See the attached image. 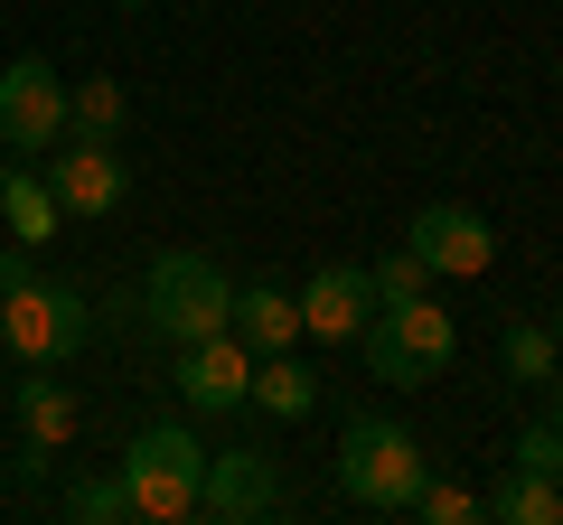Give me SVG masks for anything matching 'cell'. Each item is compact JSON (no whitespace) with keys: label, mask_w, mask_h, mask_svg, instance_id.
Instances as JSON below:
<instances>
[{"label":"cell","mask_w":563,"mask_h":525,"mask_svg":"<svg viewBox=\"0 0 563 525\" xmlns=\"http://www.w3.org/2000/svg\"><path fill=\"white\" fill-rule=\"evenodd\" d=\"M357 347H366V376L376 384L413 394V384H432L461 357V328H451V310L432 301V291H413V301H376V320L357 328Z\"/></svg>","instance_id":"obj_1"},{"label":"cell","mask_w":563,"mask_h":525,"mask_svg":"<svg viewBox=\"0 0 563 525\" xmlns=\"http://www.w3.org/2000/svg\"><path fill=\"white\" fill-rule=\"evenodd\" d=\"M85 338H95V301L76 282H38V272L0 282V347L20 366H66Z\"/></svg>","instance_id":"obj_2"},{"label":"cell","mask_w":563,"mask_h":525,"mask_svg":"<svg viewBox=\"0 0 563 525\" xmlns=\"http://www.w3.org/2000/svg\"><path fill=\"white\" fill-rule=\"evenodd\" d=\"M422 442L395 423V413H357V423L339 432V488L357 506H376V516H404L413 506V488H422Z\"/></svg>","instance_id":"obj_3"},{"label":"cell","mask_w":563,"mask_h":525,"mask_svg":"<svg viewBox=\"0 0 563 525\" xmlns=\"http://www.w3.org/2000/svg\"><path fill=\"white\" fill-rule=\"evenodd\" d=\"M198 469H207V450H198V432H188V423L132 432V450H122L132 516L141 525H188V516H198Z\"/></svg>","instance_id":"obj_4"},{"label":"cell","mask_w":563,"mask_h":525,"mask_svg":"<svg viewBox=\"0 0 563 525\" xmlns=\"http://www.w3.org/2000/svg\"><path fill=\"white\" fill-rule=\"evenodd\" d=\"M141 310H151V328H161L169 347H188V338H217V328L235 320V282H225L207 254H161L151 282H141Z\"/></svg>","instance_id":"obj_5"},{"label":"cell","mask_w":563,"mask_h":525,"mask_svg":"<svg viewBox=\"0 0 563 525\" xmlns=\"http://www.w3.org/2000/svg\"><path fill=\"white\" fill-rule=\"evenodd\" d=\"M66 142V85L47 57H10L0 66V150L10 160H47Z\"/></svg>","instance_id":"obj_6"},{"label":"cell","mask_w":563,"mask_h":525,"mask_svg":"<svg viewBox=\"0 0 563 525\" xmlns=\"http://www.w3.org/2000/svg\"><path fill=\"white\" fill-rule=\"evenodd\" d=\"M282 506V479H273V450H207L198 469V516L217 525H254Z\"/></svg>","instance_id":"obj_7"},{"label":"cell","mask_w":563,"mask_h":525,"mask_svg":"<svg viewBox=\"0 0 563 525\" xmlns=\"http://www.w3.org/2000/svg\"><path fill=\"white\" fill-rule=\"evenodd\" d=\"M404 244L432 262V282H479L488 262H498V235H488V216H470V206H422V216L404 225Z\"/></svg>","instance_id":"obj_8"},{"label":"cell","mask_w":563,"mask_h":525,"mask_svg":"<svg viewBox=\"0 0 563 525\" xmlns=\"http://www.w3.org/2000/svg\"><path fill=\"white\" fill-rule=\"evenodd\" d=\"M179 394H188V413H235L244 394H254V347H244L235 328L188 338L179 347Z\"/></svg>","instance_id":"obj_9"},{"label":"cell","mask_w":563,"mask_h":525,"mask_svg":"<svg viewBox=\"0 0 563 525\" xmlns=\"http://www.w3.org/2000/svg\"><path fill=\"white\" fill-rule=\"evenodd\" d=\"M38 179H47V198H57L66 216H113L122 188H132V179H122V160H113V142H85V132L38 169Z\"/></svg>","instance_id":"obj_10"},{"label":"cell","mask_w":563,"mask_h":525,"mask_svg":"<svg viewBox=\"0 0 563 525\" xmlns=\"http://www.w3.org/2000/svg\"><path fill=\"white\" fill-rule=\"evenodd\" d=\"M366 320H376V282H366L357 262H320L301 282V338L339 347V338H357Z\"/></svg>","instance_id":"obj_11"},{"label":"cell","mask_w":563,"mask_h":525,"mask_svg":"<svg viewBox=\"0 0 563 525\" xmlns=\"http://www.w3.org/2000/svg\"><path fill=\"white\" fill-rule=\"evenodd\" d=\"M225 328H235L254 357H282V347H301V301H291V291H273V282H254V291L235 301V320H225Z\"/></svg>","instance_id":"obj_12"},{"label":"cell","mask_w":563,"mask_h":525,"mask_svg":"<svg viewBox=\"0 0 563 525\" xmlns=\"http://www.w3.org/2000/svg\"><path fill=\"white\" fill-rule=\"evenodd\" d=\"M0 216H10V235H20L29 254H38V244L66 225V206L47 198V179H38V169H20V160H10V169H0Z\"/></svg>","instance_id":"obj_13"},{"label":"cell","mask_w":563,"mask_h":525,"mask_svg":"<svg viewBox=\"0 0 563 525\" xmlns=\"http://www.w3.org/2000/svg\"><path fill=\"white\" fill-rule=\"evenodd\" d=\"M244 404H263L273 423H301V413L320 404V384H310V366L282 347V357H254V394H244Z\"/></svg>","instance_id":"obj_14"},{"label":"cell","mask_w":563,"mask_h":525,"mask_svg":"<svg viewBox=\"0 0 563 525\" xmlns=\"http://www.w3.org/2000/svg\"><path fill=\"white\" fill-rule=\"evenodd\" d=\"M488 516H498V525H563V498H554L544 469H517V479L488 498Z\"/></svg>","instance_id":"obj_15"},{"label":"cell","mask_w":563,"mask_h":525,"mask_svg":"<svg viewBox=\"0 0 563 525\" xmlns=\"http://www.w3.org/2000/svg\"><path fill=\"white\" fill-rule=\"evenodd\" d=\"M66 132H85V142H113V132H122V85H113V76L66 85Z\"/></svg>","instance_id":"obj_16"},{"label":"cell","mask_w":563,"mask_h":525,"mask_svg":"<svg viewBox=\"0 0 563 525\" xmlns=\"http://www.w3.org/2000/svg\"><path fill=\"white\" fill-rule=\"evenodd\" d=\"M498 357H507V376H517V384H544V376L563 366V338H554L544 320H517V328L498 338Z\"/></svg>","instance_id":"obj_17"},{"label":"cell","mask_w":563,"mask_h":525,"mask_svg":"<svg viewBox=\"0 0 563 525\" xmlns=\"http://www.w3.org/2000/svg\"><path fill=\"white\" fill-rule=\"evenodd\" d=\"M404 516H422V525H479L488 498H479V488H461V479H432V469H422V488H413Z\"/></svg>","instance_id":"obj_18"},{"label":"cell","mask_w":563,"mask_h":525,"mask_svg":"<svg viewBox=\"0 0 563 525\" xmlns=\"http://www.w3.org/2000/svg\"><path fill=\"white\" fill-rule=\"evenodd\" d=\"M66 516H76V525H122V516H132V488H122V479H76V488H66Z\"/></svg>","instance_id":"obj_19"},{"label":"cell","mask_w":563,"mask_h":525,"mask_svg":"<svg viewBox=\"0 0 563 525\" xmlns=\"http://www.w3.org/2000/svg\"><path fill=\"white\" fill-rule=\"evenodd\" d=\"M366 282H376V301H413V291H432V262H422L413 244H395V254H385Z\"/></svg>","instance_id":"obj_20"},{"label":"cell","mask_w":563,"mask_h":525,"mask_svg":"<svg viewBox=\"0 0 563 525\" xmlns=\"http://www.w3.org/2000/svg\"><path fill=\"white\" fill-rule=\"evenodd\" d=\"M554 460H563V423H526L517 432V469H544V479H554Z\"/></svg>","instance_id":"obj_21"},{"label":"cell","mask_w":563,"mask_h":525,"mask_svg":"<svg viewBox=\"0 0 563 525\" xmlns=\"http://www.w3.org/2000/svg\"><path fill=\"white\" fill-rule=\"evenodd\" d=\"M29 432H38V450H47V442H66V394L29 384Z\"/></svg>","instance_id":"obj_22"},{"label":"cell","mask_w":563,"mask_h":525,"mask_svg":"<svg viewBox=\"0 0 563 525\" xmlns=\"http://www.w3.org/2000/svg\"><path fill=\"white\" fill-rule=\"evenodd\" d=\"M544 384H554V423H563V366H554V376H544Z\"/></svg>","instance_id":"obj_23"},{"label":"cell","mask_w":563,"mask_h":525,"mask_svg":"<svg viewBox=\"0 0 563 525\" xmlns=\"http://www.w3.org/2000/svg\"><path fill=\"white\" fill-rule=\"evenodd\" d=\"M544 328H554V338H563V301H554V320H544Z\"/></svg>","instance_id":"obj_24"},{"label":"cell","mask_w":563,"mask_h":525,"mask_svg":"<svg viewBox=\"0 0 563 525\" xmlns=\"http://www.w3.org/2000/svg\"><path fill=\"white\" fill-rule=\"evenodd\" d=\"M554 498H563V460H554Z\"/></svg>","instance_id":"obj_25"},{"label":"cell","mask_w":563,"mask_h":525,"mask_svg":"<svg viewBox=\"0 0 563 525\" xmlns=\"http://www.w3.org/2000/svg\"><path fill=\"white\" fill-rule=\"evenodd\" d=\"M122 10H141V0H122Z\"/></svg>","instance_id":"obj_26"}]
</instances>
